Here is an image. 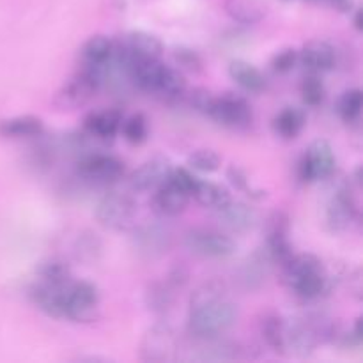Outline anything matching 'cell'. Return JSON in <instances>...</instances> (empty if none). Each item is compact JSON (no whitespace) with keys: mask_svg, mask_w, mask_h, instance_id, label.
Returning a JSON list of instances; mask_svg holds the SVG:
<instances>
[{"mask_svg":"<svg viewBox=\"0 0 363 363\" xmlns=\"http://www.w3.org/2000/svg\"><path fill=\"white\" fill-rule=\"evenodd\" d=\"M184 92H186V80H184L181 69L167 66L158 89H156V96H162L165 99H177L184 96Z\"/></svg>","mask_w":363,"mask_h":363,"instance_id":"30","label":"cell"},{"mask_svg":"<svg viewBox=\"0 0 363 363\" xmlns=\"http://www.w3.org/2000/svg\"><path fill=\"white\" fill-rule=\"evenodd\" d=\"M190 199L191 195L186 190L177 186L174 181L167 177L165 183H162L155 190L151 208L156 215L163 216V218H172V216L181 215L186 209Z\"/></svg>","mask_w":363,"mask_h":363,"instance_id":"15","label":"cell"},{"mask_svg":"<svg viewBox=\"0 0 363 363\" xmlns=\"http://www.w3.org/2000/svg\"><path fill=\"white\" fill-rule=\"evenodd\" d=\"M222 167V158L213 149H197L188 156V169L201 174H211Z\"/></svg>","mask_w":363,"mask_h":363,"instance_id":"35","label":"cell"},{"mask_svg":"<svg viewBox=\"0 0 363 363\" xmlns=\"http://www.w3.org/2000/svg\"><path fill=\"white\" fill-rule=\"evenodd\" d=\"M101 294L89 280H71L64 300V319L74 323H94L99 318Z\"/></svg>","mask_w":363,"mask_h":363,"instance_id":"5","label":"cell"},{"mask_svg":"<svg viewBox=\"0 0 363 363\" xmlns=\"http://www.w3.org/2000/svg\"><path fill=\"white\" fill-rule=\"evenodd\" d=\"M174 60H176L177 69H186L191 73H197L202 69V59L195 50L186 48V46H177L174 50Z\"/></svg>","mask_w":363,"mask_h":363,"instance_id":"39","label":"cell"},{"mask_svg":"<svg viewBox=\"0 0 363 363\" xmlns=\"http://www.w3.org/2000/svg\"><path fill=\"white\" fill-rule=\"evenodd\" d=\"M301 99L307 106H319L323 101H325V84H323L321 78L318 77V73H311L308 77L303 78L301 82Z\"/></svg>","mask_w":363,"mask_h":363,"instance_id":"36","label":"cell"},{"mask_svg":"<svg viewBox=\"0 0 363 363\" xmlns=\"http://www.w3.org/2000/svg\"><path fill=\"white\" fill-rule=\"evenodd\" d=\"M216 215H218L220 222L234 233H247L257 222V213L254 211V208L245 202L233 201V199L222 209H218Z\"/></svg>","mask_w":363,"mask_h":363,"instance_id":"19","label":"cell"},{"mask_svg":"<svg viewBox=\"0 0 363 363\" xmlns=\"http://www.w3.org/2000/svg\"><path fill=\"white\" fill-rule=\"evenodd\" d=\"M194 197L195 201H197L201 206H204V208L218 211V209H222L223 206L233 199V195H230L229 188H225L223 184L213 183V181L199 179L197 186H195V191H194Z\"/></svg>","mask_w":363,"mask_h":363,"instance_id":"26","label":"cell"},{"mask_svg":"<svg viewBox=\"0 0 363 363\" xmlns=\"http://www.w3.org/2000/svg\"><path fill=\"white\" fill-rule=\"evenodd\" d=\"M301 64L307 67L311 73H325L335 67L337 52L328 41L323 39H314L303 45V48L298 52Z\"/></svg>","mask_w":363,"mask_h":363,"instance_id":"18","label":"cell"},{"mask_svg":"<svg viewBox=\"0 0 363 363\" xmlns=\"http://www.w3.org/2000/svg\"><path fill=\"white\" fill-rule=\"evenodd\" d=\"M177 353H179V340L169 325H155L142 337L140 358L144 362H172L176 360Z\"/></svg>","mask_w":363,"mask_h":363,"instance_id":"10","label":"cell"},{"mask_svg":"<svg viewBox=\"0 0 363 363\" xmlns=\"http://www.w3.org/2000/svg\"><path fill=\"white\" fill-rule=\"evenodd\" d=\"M351 14H353V25L354 28H357L358 32L363 30V21H362V11L358 9V7H354L353 11H351Z\"/></svg>","mask_w":363,"mask_h":363,"instance_id":"43","label":"cell"},{"mask_svg":"<svg viewBox=\"0 0 363 363\" xmlns=\"http://www.w3.org/2000/svg\"><path fill=\"white\" fill-rule=\"evenodd\" d=\"M123 119V113L117 108L94 110L85 116L84 131L96 140H112L117 133H121Z\"/></svg>","mask_w":363,"mask_h":363,"instance_id":"17","label":"cell"},{"mask_svg":"<svg viewBox=\"0 0 363 363\" xmlns=\"http://www.w3.org/2000/svg\"><path fill=\"white\" fill-rule=\"evenodd\" d=\"M337 158L332 144L325 138H318L307 147L298 165V176L303 183H318L326 181L335 174Z\"/></svg>","mask_w":363,"mask_h":363,"instance_id":"7","label":"cell"},{"mask_svg":"<svg viewBox=\"0 0 363 363\" xmlns=\"http://www.w3.org/2000/svg\"><path fill=\"white\" fill-rule=\"evenodd\" d=\"M238 321V305L216 280L202 284L190 298L188 333L194 339H213L229 332Z\"/></svg>","mask_w":363,"mask_h":363,"instance_id":"1","label":"cell"},{"mask_svg":"<svg viewBox=\"0 0 363 363\" xmlns=\"http://www.w3.org/2000/svg\"><path fill=\"white\" fill-rule=\"evenodd\" d=\"M227 179H229V183L233 184L236 190L245 191L248 197H252V199H264L266 197L264 191L257 190V188L252 186L250 179H248V176H247V172H245L241 167L230 165L229 169H227Z\"/></svg>","mask_w":363,"mask_h":363,"instance_id":"37","label":"cell"},{"mask_svg":"<svg viewBox=\"0 0 363 363\" xmlns=\"http://www.w3.org/2000/svg\"><path fill=\"white\" fill-rule=\"evenodd\" d=\"M113 55L121 60L152 57L160 59L163 55V45L160 38L145 30L128 32L119 43H113Z\"/></svg>","mask_w":363,"mask_h":363,"instance_id":"13","label":"cell"},{"mask_svg":"<svg viewBox=\"0 0 363 363\" xmlns=\"http://www.w3.org/2000/svg\"><path fill=\"white\" fill-rule=\"evenodd\" d=\"M208 117H211L216 124L223 128L245 130L252 124L254 113L247 98L234 92H225L222 96H215Z\"/></svg>","mask_w":363,"mask_h":363,"instance_id":"9","label":"cell"},{"mask_svg":"<svg viewBox=\"0 0 363 363\" xmlns=\"http://www.w3.org/2000/svg\"><path fill=\"white\" fill-rule=\"evenodd\" d=\"M332 184H330V197L326 202L325 209V222L326 227L332 230L333 234L346 233L351 229L358 218V204L353 194V184H351L350 177H342L337 179L333 174L330 176Z\"/></svg>","mask_w":363,"mask_h":363,"instance_id":"3","label":"cell"},{"mask_svg":"<svg viewBox=\"0 0 363 363\" xmlns=\"http://www.w3.org/2000/svg\"><path fill=\"white\" fill-rule=\"evenodd\" d=\"M45 124L35 116H16L0 121V137L4 138H28L41 137Z\"/></svg>","mask_w":363,"mask_h":363,"instance_id":"22","label":"cell"},{"mask_svg":"<svg viewBox=\"0 0 363 363\" xmlns=\"http://www.w3.org/2000/svg\"><path fill=\"white\" fill-rule=\"evenodd\" d=\"M286 323L279 314H268L261 321V333L264 337L268 347H272L275 353L287 354L286 351Z\"/></svg>","mask_w":363,"mask_h":363,"instance_id":"28","label":"cell"},{"mask_svg":"<svg viewBox=\"0 0 363 363\" xmlns=\"http://www.w3.org/2000/svg\"><path fill=\"white\" fill-rule=\"evenodd\" d=\"M199 342L197 353L194 354V360L197 362H223L234 360L238 357L236 344L223 340L222 335L213 337V339H195Z\"/></svg>","mask_w":363,"mask_h":363,"instance_id":"20","label":"cell"},{"mask_svg":"<svg viewBox=\"0 0 363 363\" xmlns=\"http://www.w3.org/2000/svg\"><path fill=\"white\" fill-rule=\"evenodd\" d=\"M170 245V233L160 225H144L137 230L135 247L147 255H160L167 252Z\"/></svg>","mask_w":363,"mask_h":363,"instance_id":"21","label":"cell"},{"mask_svg":"<svg viewBox=\"0 0 363 363\" xmlns=\"http://www.w3.org/2000/svg\"><path fill=\"white\" fill-rule=\"evenodd\" d=\"M172 163L167 156L156 155L145 160L138 169L130 174V186L135 191H151L156 190L162 183H165L172 170Z\"/></svg>","mask_w":363,"mask_h":363,"instance_id":"14","label":"cell"},{"mask_svg":"<svg viewBox=\"0 0 363 363\" xmlns=\"http://www.w3.org/2000/svg\"><path fill=\"white\" fill-rule=\"evenodd\" d=\"M284 282L291 293L300 300L312 301L330 293L333 279L325 268L321 259L314 254H294L282 268Z\"/></svg>","mask_w":363,"mask_h":363,"instance_id":"2","label":"cell"},{"mask_svg":"<svg viewBox=\"0 0 363 363\" xmlns=\"http://www.w3.org/2000/svg\"><path fill=\"white\" fill-rule=\"evenodd\" d=\"M138 206L130 195L112 191L96 206V220L110 230H130L135 227Z\"/></svg>","mask_w":363,"mask_h":363,"instance_id":"6","label":"cell"},{"mask_svg":"<svg viewBox=\"0 0 363 363\" xmlns=\"http://www.w3.org/2000/svg\"><path fill=\"white\" fill-rule=\"evenodd\" d=\"M113 41L108 35H91L82 46V64L91 67H105L112 59Z\"/></svg>","mask_w":363,"mask_h":363,"instance_id":"24","label":"cell"},{"mask_svg":"<svg viewBox=\"0 0 363 363\" xmlns=\"http://www.w3.org/2000/svg\"><path fill=\"white\" fill-rule=\"evenodd\" d=\"M184 247L202 259H227L236 252V243L230 236L215 229L195 227L184 234Z\"/></svg>","mask_w":363,"mask_h":363,"instance_id":"8","label":"cell"},{"mask_svg":"<svg viewBox=\"0 0 363 363\" xmlns=\"http://www.w3.org/2000/svg\"><path fill=\"white\" fill-rule=\"evenodd\" d=\"M229 77L247 92H261L266 89V77L261 69L247 60L236 59L229 64Z\"/></svg>","mask_w":363,"mask_h":363,"instance_id":"25","label":"cell"},{"mask_svg":"<svg viewBox=\"0 0 363 363\" xmlns=\"http://www.w3.org/2000/svg\"><path fill=\"white\" fill-rule=\"evenodd\" d=\"M307 124V113L298 106H286L273 119V131L284 140H293L303 131Z\"/></svg>","mask_w":363,"mask_h":363,"instance_id":"23","label":"cell"},{"mask_svg":"<svg viewBox=\"0 0 363 363\" xmlns=\"http://www.w3.org/2000/svg\"><path fill=\"white\" fill-rule=\"evenodd\" d=\"M225 13L238 23L252 25L264 18L266 6L259 0H225Z\"/></svg>","mask_w":363,"mask_h":363,"instance_id":"27","label":"cell"},{"mask_svg":"<svg viewBox=\"0 0 363 363\" xmlns=\"http://www.w3.org/2000/svg\"><path fill=\"white\" fill-rule=\"evenodd\" d=\"M99 250H101V243L96 238V234H87V236L78 238L77 254L80 259L92 261V259H96V254H99Z\"/></svg>","mask_w":363,"mask_h":363,"instance_id":"41","label":"cell"},{"mask_svg":"<svg viewBox=\"0 0 363 363\" xmlns=\"http://www.w3.org/2000/svg\"><path fill=\"white\" fill-rule=\"evenodd\" d=\"M362 106H363V92L360 89H347L339 99L337 105V112H339L340 119L344 123H357L362 116Z\"/></svg>","mask_w":363,"mask_h":363,"instance_id":"32","label":"cell"},{"mask_svg":"<svg viewBox=\"0 0 363 363\" xmlns=\"http://www.w3.org/2000/svg\"><path fill=\"white\" fill-rule=\"evenodd\" d=\"M38 280L55 284V286H66L71 282V269L60 259H50L43 262L38 269Z\"/></svg>","mask_w":363,"mask_h":363,"instance_id":"34","label":"cell"},{"mask_svg":"<svg viewBox=\"0 0 363 363\" xmlns=\"http://www.w3.org/2000/svg\"><path fill=\"white\" fill-rule=\"evenodd\" d=\"M298 60H300L298 50L293 48V46H287V48L279 50V52L272 57V69L275 71V73L286 74L289 73V71H293V67L296 66Z\"/></svg>","mask_w":363,"mask_h":363,"instance_id":"38","label":"cell"},{"mask_svg":"<svg viewBox=\"0 0 363 363\" xmlns=\"http://www.w3.org/2000/svg\"><path fill=\"white\" fill-rule=\"evenodd\" d=\"M110 62V60H108ZM105 67L84 66L57 91L53 105L59 110H77L84 106L101 85H105Z\"/></svg>","mask_w":363,"mask_h":363,"instance_id":"4","label":"cell"},{"mask_svg":"<svg viewBox=\"0 0 363 363\" xmlns=\"http://www.w3.org/2000/svg\"><path fill=\"white\" fill-rule=\"evenodd\" d=\"M266 255L272 264L284 266L293 259L294 250L289 240V218L286 213L275 211L266 223Z\"/></svg>","mask_w":363,"mask_h":363,"instance_id":"11","label":"cell"},{"mask_svg":"<svg viewBox=\"0 0 363 363\" xmlns=\"http://www.w3.org/2000/svg\"><path fill=\"white\" fill-rule=\"evenodd\" d=\"M184 94H186V92H184ZM186 98H188V103H190L191 108L197 110V112H201V113H204V116H208L215 96H213V92L208 91V89L195 87L194 91L188 92Z\"/></svg>","mask_w":363,"mask_h":363,"instance_id":"40","label":"cell"},{"mask_svg":"<svg viewBox=\"0 0 363 363\" xmlns=\"http://www.w3.org/2000/svg\"><path fill=\"white\" fill-rule=\"evenodd\" d=\"M174 287L169 282H155L147 287L145 291V305L149 311L156 312V314H163L172 307L174 301Z\"/></svg>","mask_w":363,"mask_h":363,"instance_id":"31","label":"cell"},{"mask_svg":"<svg viewBox=\"0 0 363 363\" xmlns=\"http://www.w3.org/2000/svg\"><path fill=\"white\" fill-rule=\"evenodd\" d=\"M121 133H123L124 140L130 142L133 145H140L147 140L149 135V123L147 117L144 113H133L128 119H123L121 124Z\"/></svg>","mask_w":363,"mask_h":363,"instance_id":"33","label":"cell"},{"mask_svg":"<svg viewBox=\"0 0 363 363\" xmlns=\"http://www.w3.org/2000/svg\"><path fill=\"white\" fill-rule=\"evenodd\" d=\"M124 162L105 152H91L78 162V176L92 184L116 183L123 177Z\"/></svg>","mask_w":363,"mask_h":363,"instance_id":"12","label":"cell"},{"mask_svg":"<svg viewBox=\"0 0 363 363\" xmlns=\"http://www.w3.org/2000/svg\"><path fill=\"white\" fill-rule=\"evenodd\" d=\"M66 286H55V284L35 280L30 287V298L35 307L46 315L55 319H64V300H66Z\"/></svg>","mask_w":363,"mask_h":363,"instance_id":"16","label":"cell"},{"mask_svg":"<svg viewBox=\"0 0 363 363\" xmlns=\"http://www.w3.org/2000/svg\"><path fill=\"white\" fill-rule=\"evenodd\" d=\"M314 2L325 4V6L332 7V9L344 14H351V11L357 7V2H354V0H314Z\"/></svg>","mask_w":363,"mask_h":363,"instance_id":"42","label":"cell"},{"mask_svg":"<svg viewBox=\"0 0 363 363\" xmlns=\"http://www.w3.org/2000/svg\"><path fill=\"white\" fill-rule=\"evenodd\" d=\"M272 266V261L266 255L264 250L255 252L252 257L243 264V272H241V280L247 287H259L262 280L268 275V268Z\"/></svg>","mask_w":363,"mask_h":363,"instance_id":"29","label":"cell"}]
</instances>
